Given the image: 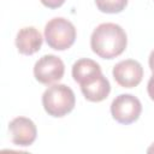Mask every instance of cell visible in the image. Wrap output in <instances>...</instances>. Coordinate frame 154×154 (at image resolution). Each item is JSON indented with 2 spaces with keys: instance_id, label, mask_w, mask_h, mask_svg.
<instances>
[{
  "instance_id": "6da1fadb",
  "label": "cell",
  "mask_w": 154,
  "mask_h": 154,
  "mask_svg": "<svg viewBox=\"0 0 154 154\" xmlns=\"http://www.w3.org/2000/svg\"><path fill=\"white\" fill-rule=\"evenodd\" d=\"M128 45L124 29L116 23H102L97 25L90 36L93 52L102 59H113L120 55Z\"/></svg>"
},
{
  "instance_id": "7a4b0ae2",
  "label": "cell",
  "mask_w": 154,
  "mask_h": 154,
  "mask_svg": "<svg viewBox=\"0 0 154 154\" xmlns=\"http://www.w3.org/2000/svg\"><path fill=\"white\" fill-rule=\"evenodd\" d=\"M76 97L73 90L65 84H53L42 95L45 111L52 117H64L75 108Z\"/></svg>"
},
{
  "instance_id": "3957f363",
  "label": "cell",
  "mask_w": 154,
  "mask_h": 154,
  "mask_svg": "<svg viewBox=\"0 0 154 154\" xmlns=\"http://www.w3.org/2000/svg\"><path fill=\"white\" fill-rule=\"evenodd\" d=\"M45 38L47 45L55 51L69 49L76 40V28L66 18L55 17L45 26Z\"/></svg>"
},
{
  "instance_id": "277c9868",
  "label": "cell",
  "mask_w": 154,
  "mask_h": 154,
  "mask_svg": "<svg viewBox=\"0 0 154 154\" xmlns=\"http://www.w3.org/2000/svg\"><path fill=\"white\" fill-rule=\"evenodd\" d=\"M142 112L141 101L131 94H120L111 103V114L120 124L128 125L136 122Z\"/></svg>"
},
{
  "instance_id": "5b68a950",
  "label": "cell",
  "mask_w": 154,
  "mask_h": 154,
  "mask_svg": "<svg viewBox=\"0 0 154 154\" xmlns=\"http://www.w3.org/2000/svg\"><path fill=\"white\" fill-rule=\"evenodd\" d=\"M65 72L63 60L54 54H46L41 57L34 66V76L36 81L42 84H52L60 81Z\"/></svg>"
},
{
  "instance_id": "8992f818",
  "label": "cell",
  "mask_w": 154,
  "mask_h": 154,
  "mask_svg": "<svg viewBox=\"0 0 154 154\" xmlns=\"http://www.w3.org/2000/svg\"><path fill=\"white\" fill-rule=\"evenodd\" d=\"M114 81L123 88H134L143 78L142 65L134 59H126L117 63L112 71Z\"/></svg>"
},
{
  "instance_id": "52a82bcc",
  "label": "cell",
  "mask_w": 154,
  "mask_h": 154,
  "mask_svg": "<svg viewBox=\"0 0 154 154\" xmlns=\"http://www.w3.org/2000/svg\"><path fill=\"white\" fill-rule=\"evenodd\" d=\"M8 131L13 144L28 147L32 144L37 136L35 123L26 117H16L8 124Z\"/></svg>"
},
{
  "instance_id": "ba28073f",
  "label": "cell",
  "mask_w": 154,
  "mask_h": 154,
  "mask_svg": "<svg viewBox=\"0 0 154 154\" xmlns=\"http://www.w3.org/2000/svg\"><path fill=\"white\" fill-rule=\"evenodd\" d=\"M42 42L43 38L41 32L34 26L22 28L16 36V47L18 52L24 55H32L38 52Z\"/></svg>"
},
{
  "instance_id": "9c48e42d",
  "label": "cell",
  "mask_w": 154,
  "mask_h": 154,
  "mask_svg": "<svg viewBox=\"0 0 154 154\" xmlns=\"http://www.w3.org/2000/svg\"><path fill=\"white\" fill-rule=\"evenodd\" d=\"M101 73L102 72L100 65L93 59L82 58L72 65V77L79 85L93 82Z\"/></svg>"
},
{
  "instance_id": "30bf717a",
  "label": "cell",
  "mask_w": 154,
  "mask_h": 154,
  "mask_svg": "<svg viewBox=\"0 0 154 154\" xmlns=\"http://www.w3.org/2000/svg\"><path fill=\"white\" fill-rule=\"evenodd\" d=\"M81 90L88 101L100 102L108 96V94L111 91V84H109L108 79L101 73L93 82L81 85Z\"/></svg>"
},
{
  "instance_id": "8fae6325",
  "label": "cell",
  "mask_w": 154,
  "mask_h": 154,
  "mask_svg": "<svg viewBox=\"0 0 154 154\" xmlns=\"http://www.w3.org/2000/svg\"><path fill=\"white\" fill-rule=\"evenodd\" d=\"M95 4L103 13H119L126 7L128 0H95Z\"/></svg>"
},
{
  "instance_id": "7c38bea8",
  "label": "cell",
  "mask_w": 154,
  "mask_h": 154,
  "mask_svg": "<svg viewBox=\"0 0 154 154\" xmlns=\"http://www.w3.org/2000/svg\"><path fill=\"white\" fill-rule=\"evenodd\" d=\"M40 1L42 2L43 6L48 8H58L65 2V0H40Z\"/></svg>"
},
{
  "instance_id": "4fadbf2b",
  "label": "cell",
  "mask_w": 154,
  "mask_h": 154,
  "mask_svg": "<svg viewBox=\"0 0 154 154\" xmlns=\"http://www.w3.org/2000/svg\"><path fill=\"white\" fill-rule=\"evenodd\" d=\"M147 90H148V95H149L150 99L154 101V72H153V75L150 76V78H149V81H148Z\"/></svg>"
},
{
  "instance_id": "5bb4252c",
  "label": "cell",
  "mask_w": 154,
  "mask_h": 154,
  "mask_svg": "<svg viewBox=\"0 0 154 154\" xmlns=\"http://www.w3.org/2000/svg\"><path fill=\"white\" fill-rule=\"evenodd\" d=\"M148 63H149V67H150V70H152V72H154V49L150 52V54H149V60H148Z\"/></svg>"
},
{
  "instance_id": "9a60e30c",
  "label": "cell",
  "mask_w": 154,
  "mask_h": 154,
  "mask_svg": "<svg viewBox=\"0 0 154 154\" xmlns=\"http://www.w3.org/2000/svg\"><path fill=\"white\" fill-rule=\"evenodd\" d=\"M147 153H149V154H153L154 153V142L150 144V147L147 149Z\"/></svg>"
}]
</instances>
